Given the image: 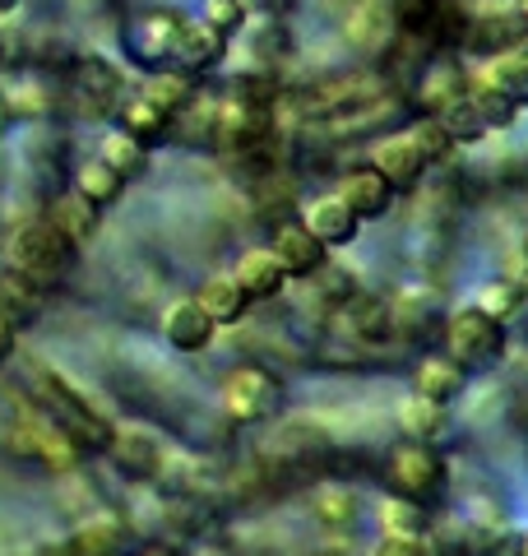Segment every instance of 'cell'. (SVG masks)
I'll list each match as a JSON object with an SVG mask.
<instances>
[{"instance_id":"obj_1","label":"cell","mask_w":528,"mask_h":556,"mask_svg":"<svg viewBox=\"0 0 528 556\" xmlns=\"http://www.w3.org/2000/svg\"><path fill=\"white\" fill-rule=\"evenodd\" d=\"M28 404L38 413H47L51 422H56L65 437L84 450V455H88V450H93V455H108L116 422H108L102 408L61 367H42V362H38V367L28 371Z\"/></svg>"},{"instance_id":"obj_2","label":"cell","mask_w":528,"mask_h":556,"mask_svg":"<svg viewBox=\"0 0 528 556\" xmlns=\"http://www.w3.org/2000/svg\"><path fill=\"white\" fill-rule=\"evenodd\" d=\"M218 404L227 413V422H237V427L274 422V417L284 413V380L269 367H260V362H241V367L223 376Z\"/></svg>"},{"instance_id":"obj_3","label":"cell","mask_w":528,"mask_h":556,"mask_svg":"<svg viewBox=\"0 0 528 556\" xmlns=\"http://www.w3.org/2000/svg\"><path fill=\"white\" fill-rule=\"evenodd\" d=\"M75 260H79V251L70 247V241L51 228L47 218L20 228V237H14V247H10V269L24 274L28 283H38L42 292L65 283V274L75 269Z\"/></svg>"},{"instance_id":"obj_4","label":"cell","mask_w":528,"mask_h":556,"mask_svg":"<svg viewBox=\"0 0 528 556\" xmlns=\"http://www.w3.org/2000/svg\"><path fill=\"white\" fill-rule=\"evenodd\" d=\"M440 348H445V357H454L464 371H482L491 362H501V353H505V325L468 302L460 311H450L445 325H440Z\"/></svg>"},{"instance_id":"obj_5","label":"cell","mask_w":528,"mask_h":556,"mask_svg":"<svg viewBox=\"0 0 528 556\" xmlns=\"http://www.w3.org/2000/svg\"><path fill=\"white\" fill-rule=\"evenodd\" d=\"M181 28H186V14L176 5H149V10H139L126 28H121V51H126V61L135 70L158 75V70L172 65V51H176Z\"/></svg>"},{"instance_id":"obj_6","label":"cell","mask_w":528,"mask_h":556,"mask_svg":"<svg viewBox=\"0 0 528 556\" xmlns=\"http://www.w3.org/2000/svg\"><path fill=\"white\" fill-rule=\"evenodd\" d=\"M519 116V108L510 98H501L491 84H468L464 98H454L445 112H440V126L450 130L454 144H478V139H487L491 130H505L510 121Z\"/></svg>"},{"instance_id":"obj_7","label":"cell","mask_w":528,"mask_h":556,"mask_svg":"<svg viewBox=\"0 0 528 556\" xmlns=\"http://www.w3.org/2000/svg\"><path fill=\"white\" fill-rule=\"evenodd\" d=\"M385 482H390L394 496L431 501L445 486V459L427 441H399L390 450V459H385Z\"/></svg>"},{"instance_id":"obj_8","label":"cell","mask_w":528,"mask_h":556,"mask_svg":"<svg viewBox=\"0 0 528 556\" xmlns=\"http://www.w3.org/2000/svg\"><path fill=\"white\" fill-rule=\"evenodd\" d=\"M14 445H20L28 459H38L42 468H56V473H70V468L79 464V455H84V450L70 441L47 413H38V408L28 413V422H24V427L14 422Z\"/></svg>"},{"instance_id":"obj_9","label":"cell","mask_w":528,"mask_h":556,"mask_svg":"<svg viewBox=\"0 0 528 556\" xmlns=\"http://www.w3.org/2000/svg\"><path fill=\"white\" fill-rule=\"evenodd\" d=\"M227 42L232 38H223L218 28H209L204 20H186L181 28V38H176V51H172V65L176 75H186V79H204V75H214V70L223 65L227 56Z\"/></svg>"},{"instance_id":"obj_10","label":"cell","mask_w":528,"mask_h":556,"mask_svg":"<svg viewBox=\"0 0 528 556\" xmlns=\"http://www.w3.org/2000/svg\"><path fill=\"white\" fill-rule=\"evenodd\" d=\"M297 223L320 241L325 251H339V247H352L362 232V218L352 214V208L339 200V195H315L302 204V214H297Z\"/></svg>"},{"instance_id":"obj_11","label":"cell","mask_w":528,"mask_h":556,"mask_svg":"<svg viewBox=\"0 0 528 556\" xmlns=\"http://www.w3.org/2000/svg\"><path fill=\"white\" fill-rule=\"evenodd\" d=\"M372 167L380 172L385 181L394 186V195H403V190H417V186H422V177L431 172V163L422 159V149L413 144V135H408V130L385 135L380 144L372 149Z\"/></svg>"},{"instance_id":"obj_12","label":"cell","mask_w":528,"mask_h":556,"mask_svg":"<svg viewBox=\"0 0 528 556\" xmlns=\"http://www.w3.org/2000/svg\"><path fill=\"white\" fill-rule=\"evenodd\" d=\"M214 334H218V325H214V316H209L196 298L167 302V311H163V339H167V348H176V353H204V348L214 343Z\"/></svg>"},{"instance_id":"obj_13","label":"cell","mask_w":528,"mask_h":556,"mask_svg":"<svg viewBox=\"0 0 528 556\" xmlns=\"http://www.w3.org/2000/svg\"><path fill=\"white\" fill-rule=\"evenodd\" d=\"M468 84L473 79H468V70H464L460 56H436V61H427V70L417 75V108H422V116H440L454 98L468 93Z\"/></svg>"},{"instance_id":"obj_14","label":"cell","mask_w":528,"mask_h":556,"mask_svg":"<svg viewBox=\"0 0 528 556\" xmlns=\"http://www.w3.org/2000/svg\"><path fill=\"white\" fill-rule=\"evenodd\" d=\"M269 251H274L278 265L288 269V278H311V274H320L329 265V251L297 218L292 223H278L274 237H269Z\"/></svg>"},{"instance_id":"obj_15","label":"cell","mask_w":528,"mask_h":556,"mask_svg":"<svg viewBox=\"0 0 528 556\" xmlns=\"http://www.w3.org/2000/svg\"><path fill=\"white\" fill-rule=\"evenodd\" d=\"M352 214H357L362 223H376V218H385L394 208V186L380 177V172L366 163V167H357V172H348V177L339 181V190H334Z\"/></svg>"},{"instance_id":"obj_16","label":"cell","mask_w":528,"mask_h":556,"mask_svg":"<svg viewBox=\"0 0 528 556\" xmlns=\"http://www.w3.org/2000/svg\"><path fill=\"white\" fill-rule=\"evenodd\" d=\"M232 278H237V288H241V298H246V302H274L278 292L288 288V269L278 265L269 247L246 251V255L237 260Z\"/></svg>"},{"instance_id":"obj_17","label":"cell","mask_w":528,"mask_h":556,"mask_svg":"<svg viewBox=\"0 0 528 556\" xmlns=\"http://www.w3.org/2000/svg\"><path fill=\"white\" fill-rule=\"evenodd\" d=\"M464 386H468V371L454 357H445V353H431V357H422L413 367V394L431 399V404L450 408L454 399L464 394Z\"/></svg>"},{"instance_id":"obj_18","label":"cell","mask_w":528,"mask_h":556,"mask_svg":"<svg viewBox=\"0 0 528 556\" xmlns=\"http://www.w3.org/2000/svg\"><path fill=\"white\" fill-rule=\"evenodd\" d=\"M42 218H47L51 228H56L75 251L88 247V241L98 237V228H102V208H93L84 195H75V190H70V195H56V200H51V208H47Z\"/></svg>"},{"instance_id":"obj_19","label":"cell","mask_w":528,"mask_h":556,"mask_svg":"<svg viewBox=\"0 0 528 556\" xmlns=\"http://www.w3.org/2000/svg\"><path fill=\"white\" fill-rule=\"evenodd\" d=\"M70 98L93 102V112L121 108V75L102 56H84L75 65V79H70Z\"/></svg>"},{"instance_id":"obj_20","label":"cell","mask_w":528,"mask_h":556,"mask_svg":"<svg viewBox=\"0 0 528 556\" xmlns=\"http://www.w3.org/2000/svg\"><path fill=\"white\" fill-rule=\"evenodd\" d=\"M116 130H126L135 144L153 149V144H163V139L172 135V116L158 112L149 98L130 93V98H121V108H116Z\"/></svg>"},{"instance_id":"obj_21","label":"cell","mask_w":528,"mask_h":556,"mask_svg":"<svg viewBox=\"0 0 528 556\" xmlns=\"http://www.w3.org/2000/svg\"><path fill=\"white\" fill-rule=\"evenodd\" d=\"M394 422L403 431V441H427V445H436L440 431L450 427V413H445V404H431V399H422V394H408L394 408Z\"/></svg>"},{"instance_id":"obj_22","label":"cell","mask_w":528,"mask_h":556,"mask_svg":"<svg viewBox=\"0 0 528 556\" xmlns=\"http://www.w3.org/2000/svg\"><path fill=\"white\" fill-rule=\"evenodd\" d=\"M70 190H75V195H84L93 208H112L121 195H126V177H121V172H112V167L93 153V159H84V163L75 167V181H70Z\"/></svg>"},{"instance_id":"obj_23","label":"cell","mask_w":528,"mask_h":556,"mask_svg":"<svg viewBox=\"0 0 528 556\" xmlns=\"http://www.w3.org/2000/svg\"><path fill=\"white\" fill-rule=\"evenodd\" d=\"M108 455L116 459L121 473H135V478H149V473H158V464H163V450H158L144 431H135V427H116L112 431Z\"/></svg>"},{"instance_id":"obj_24","label":"cell","mask_w":528,"mask_h":556,"mask_svg":"<svg viewBox=\"0 0 528 556\" xmlns=\"http://www.w3.org/2000/svg\"><path fill=\"white\" fill-rule=\"evenodd\" d=\"M482 84H491L515 108H528V51H501L482 65Z\"/></svg>"},{"instance_id":"obj_25","label":"cell","mask_w":528,"mask_h":556,"mask_svg":"<svg viewBox=\"0 0 528 556\" xmlns=\"http://www.w3.org/2000/svg\"><path fill=\"white\" fill-rule=\"evenodd\" d=\"M196 302L209 311V316H214V325H218V329H227V325H241V320H246V311H251V302L241 298V288H237V278H232V274L209 278L204 292H200Z\"/></svg>"},{"instance_id":"obj_26","label":"cell","mask_w":528,"mask_h":556,"mask_svg":"<svg viewBox=\"0 0 528 556\" xmlns=\"http://www.w3.org/2000/svg\"><path fill=\"white\" fill-rule=\"evenodd\" d=\"M196 79L176 75V70H158V75H144V89H139V98H149L158 112H167L172 121L181 116L190 108V98H196Z\"/></svg>"},{"instance_id":"obj_27","label":"cell","mask_w":528,"mask_h":556,"mask_svg":"<svg viewBox=\"0 0 528 556\" xmlns=\"http://www.w3.org/2000/svg\"><path fill=\"white\" fill-rule=\"evenodd\" d=\"M380 529L394 533V538H427L431 533V515L422 501H408V496H394L380 501Z\"/></svg>"},{"instance_id":"obj_28","label":"cell","mask_w":528,"mask_h":556,"mask_svg":"<svg viewBox=\"0 0 528 556\" xmlns=\"http://www.w3.org/2000/svg\"><path fill=\"white\" fill-rule=\"evenodd\" d=\"M98 159L108 163L112 172H121L126 181H135V177H144V167H149V149L135 144L126 130H108L102 135V144H98Z\"/></svg>"},{"instance_id":"obj_29","label":"cell","mask_w":528,"mask_h":556,"mask_svg":"<svg viewBox=\"0 0 528 556\" xmlns=\"http://www.w3.org/2000/svg\"><path fill=\"white\" fill-rule=\"evenodd\" d=\"M42 298L47 292L38 288V283H28L24 274H14V269H5L0 274V316H10V320H33V311L42 306Z\"/></svg>"},{"instance_id":"obj_30","label":"cell","mask_w":528,"mask_h":556,"mask_svg":"<svg viewBox=\"0 0 528 556\" xmlns=\"http://www.w3.org/2000/svg\"><path fill=\"white\" fill-rule=\"evenodd\" d=\"M121 538H126V525L116 515H93L75 529V547L84 556H116L121 552Z\"/></svg>"},{"instance_id":"obj_31","label":"cell","mask_w":528,"mask_h":556,"mask_svg":"<svg viewBox=\"0 0 528 556\" xmlns=\"http://www.w3.org/2000/svg\"><path fill=\"white\" fill-rule=\"evenodd\" d=\"M315 519H325L334 529L352 525V519H357V492H352V486H339V482L315 486Z\"/></svg>"},{"instance_id":"obj_32","label":"cell","mask_w":528,"mask_h":556,"mask_svg":"<svg viewBox=\"0 0 528 556\" xmlns=\"http://www.w3.org/2000/svg\"><path fill=\"white\" fill-rule=\"evenodd\" d=\"M408 135H413V144L422 149V159H427L431 167H436V163H445L450 153L460 149V144L450 139V130L440 126V116H417L413 126H408Z\"/></svg>"},{"instance_id":"obj_33","label":"cell","mask_w":528,"mask_h":556,"mask_svg":"<svg viewBox=\"0 0 528 556\" xmlns=\"http://www.w3.org/2000/svg\"><path fill=\"white\" fill-rule=\"evenodd\" d=\"M200 20L209 28H218L223 38H237V33H246V24H251V5H246V0H204Z\"/></svg>"},{"instance_id":"obj_34","label":"cell","mask_w":528,"mask_h":556,"mask_svg":"<svg viewBox=\"0 0 528 556\" xmlns=\"http://www.w3.org/2000/svg\"><path fill=\"white\" fill-rule=\"evenodd\" d=\"M440 5H445V0H390L394 24H399V33H408V38H427Z\"/></svg>"},{"instance_id":"obj_35","label":"cell","mask_w":528,"mask_h":556,"mask_svg":"<svg viewBox=\"0 0 528 556\" xmlns=\"http://www.w3.org/2000/svg\"><path fill=\"white\" fill-rule=\"evenodd\" d=\"M473 306H478V311H487V316L491 320H510V316H515V311L524 306V292H515V288H510L505 283V278H491V283L478 292V298H473Z\"/></svg>"},{"instance_id":"obj_36","label":"cell","mask_w":528,"mask_h":556,"mask_svg":"<svg viewBox=\"0 0 528 556\" xmlns=\"http://www.w3.org/2000/svg\"><path fill=\"white\" fill-rule=\"evenodd\" d=\"M366 556H431V543H427V538H394V533H385V538H376Z\"/></svg>"},{"instance_id":"obj_37","label":"cell","mask_w":528,"mask_h":556,"mask_svg":"<svg viewBox=\"0 0 528 556\" xmlns=\"http://www.w3.org/2000/svg\"><path fill=\"white\" fill-rule=\"evenodd\" d=\"M14 348H20V329H14L10 316H0V367L14 357Z\"/></svg>"},{"instance_id":"obj_38","label":"cell","mask_w":528,"mask_h":556,"mask_svg":"<svg viewBox=\"0 0 528 556\" xmlns=\"http://www.w3.org/2000/svg\"><path fill=\"white\" fill-rule=\"evenodd\" d=\"M251 5V14H264V20H278V14L288 10V0H246Z\"/></svg>"},{"instance_id":"obj_39","label":"cell","mask_w":528,"mask_h":556,"mask_svg":"<svg viewBox=\"0 0 528 556\" xmlns=\"http://www.w3.org/2000/svg\"><path fill=\"white\" fill-rule=\"evenodd\" d=\"M139 556H181L176 547H149V552H139Z\"/></svg>"},{"instance_id":"obj_40","label":"cell","mask_w":528,"mask_h":556,"mask_svg":"<svg viewBox=\"0 0 528 556\" xmlns=\"http://www.w3.org/2000/svg\"><path fill=\"white\" fill-rule=\"evenodd\" d=\"M14 5H20V0H0V14H10Z\"/></svg>"},{"instance_id":"obj_41","label":"cell","mask_w":528,"mask_h":556,"mask_svg":"<svg viewBox=\"0 0 528 556\" xmlns=\"http://www.w3.org/2000/svg\"><path fill=\"white\" fill-rule=\"evenodd\" d=\"M519 255H524V260H528V232H524V241H519Z\"/></svg>"},{"instance_id":"obj_42","label":"cell","mask_w":528,"mask_h":556,"mask_svg":"<svg viewBox=\"0 0 528 556\" xmlns=\"http://www.w3.org/2000/svg\"><path fill=\"white\" fill-rule=\"evenodd\" d=\"M519 556H528V533H524V538H519Z\"/></svg>"},{"instance_id":"obj_43","label":"cell","mask_w":528,"mask_h":556,"mask_svg":"<svg viewBox=\"0 0 528 556\" xmlns=\"http://www.w3.org/2000/svg\"><path fill=\"white\" fill-rule=\"evenodd\" d=\"M519 14H524V20H528V0H519Z\"/></svg>"},{"instance_id":"obj_44","label":"cell","mask_w":528,"mask_h":556,"mask_svg":"<svg viewBox=\"0 0 528 556\" xmlns=\"http://www.w3.org/2000/svg\"><path fill=\"white\" fill-rule=\"evenodd\" d=\"M325 556H334V552H325Z\"/></svg>"}]
</instances>
